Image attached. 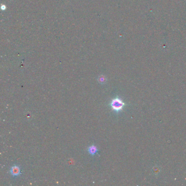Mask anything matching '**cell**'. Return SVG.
Masks as SVG:
<instances>
[{
	"mask_svg": "<svg viewBox=\"0 0 186 186\" xmlns=\"http://www.w3.org/2000/svg\"><path fill=\"white\" fill-rule=\"evenodd\" d=\"M88 151L91 155H95L98 152V149L96 146L92 145L88 148Z\"/></svg>",
	"mask_w": 186,
	"mask_h": 186,
	"instance_id": "obj_3",
	"label": "cell"
},
{
	"mask_svg": "<svg viewBox=\"0 0 186 186\" xmlns=\"http://www.w3.org/2000/svg\"><path fill=\"white\" fill-rule=\"evenodd\" d=\"M10 172L11 173V174L13 176H18L21 174L20 169L19 167L16 166H14L11 169Z\"/></svg>",
	"mask_w": 186,
	"mask_h": 186,
	"instance_id": "obj_2",
	"label": "cell"
},
{
	"mask_svg": "<svg viewBox=\"0 0 186 186\" xmlns=\"http://www.w3.org/2000/svg\"><path fill=\"white\" fill-rule=\"evenodd\" d=\"M125 105L126 104L123 101L118 98L113 99L110 103V106L112 109L116 112L121 111Z\"/></svg>",
	"mask_w": 186,
	"mask_h": 186,
	"instance_id": "obj_1",
	"label": "cell"
},
{
	"mask_svg": "<svg viewBox=\"0 0 186 186\" xmlns=\"http://www.w3.org/2000/svg\"><path fill=\"white\" fill-rule=\"evenodd\" d=\"M106 81H107L106 78H105L104 76L101 75L98 78V81L100 84H104L105 83V82H106Z\"/></svg>",
	"mask_w": 186,
	"mask_h": 186,
	"instance_id": "obj_4",
	"label": "cell"
}]
</instances>
